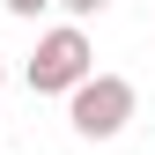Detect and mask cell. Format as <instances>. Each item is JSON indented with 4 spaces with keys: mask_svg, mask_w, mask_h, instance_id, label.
I'll return each instance as SVG.
<instances>
[{
    "mask_svg": "<svg viewBox=\"0 0 155 155\" xmlns=\"http://www.w3.org/2000/svg\"><path fill=\"white\" fill-rule=\"evenodd\" d=\"M133 104H140V96H133V81L126 74H81V81L67 89V126L81 133V140H118V133L133 126Z\"/></svg>",
    "mask_w": 155,
    "mask_h": 155,
    "instance_id": "cell-1",
    "label": "cell"
},
{
    "mask_svg": "<svg viewBox=\"0 0 155 155\" xmlns=\"http://www.w3.org/2000/svg\"><path fill=\"white\" fill-rule=\"evenodd\" d=\"M89 67H96L89 30H81V22H59V30L37 37V52H30V67H22V74H30V89H37V96H67Z\"/></svg>",
    "mask_w": 155,
    "mask_h": 155,
    "instance_id": "cell-2",
    "label": "cell"
},
{
    "mask_svg": "<svg viewBox=\"0 0 155 155\" xmlns=\"http://www.w3.org/2000/svg\"><path fill=\"white\" fill-rule=\"evenodd\" d=\"M0 8H8V15H15V22H37V15H45V8H52V0H0Z\"/></svg>",
    "mask_w": 155,
    "mask_h": 155,
    "instance_id": "cell-3",
    "label": "cell"
},
{
    "mask_svg": "<svg viewBox=\"0 0 155 155\" xmlns=\"http://www.w3.org/2000/svg\"><path fill=\"white\" fill-rule=\"evenodd\" d=\"M52 8H67V15H74V22H89V15H104V8H111V0H52Z\"/></svg>",
    "mask_w": 155,
    "mask_h": 155,
    "instance_id": "cell-4",
    "label": "cell"
},
{
    "mask_svg": "<svg viewBox=\"0 0 155 155\" xmlns=\"http://www.w3.org/2000/svg\"><path fill=\"white\" fill-rule=\"evenodd\" d=\"M0 81H8V59H0Z\"/></svg>",
    "mask_w": 155,
    "mask_h": 155,
    "instance_id": "cell-5",
    "label": "cell"
}]
</instances>
